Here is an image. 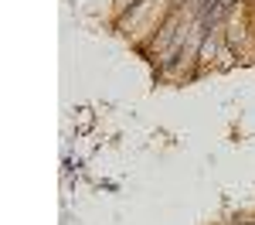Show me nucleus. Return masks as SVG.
Returning <instances> with one entry per match:
<instances>
[{"instance_id": "f257e3e1", "label": "nucleus", "mask_w": 255, "mask_h": 225, "mask_svg": "<svg viewBox=\"0 0 255 225\" xmlns=\"http://www.w3.org/2000/svg\"><path fill=\"white\" fill-rule=\"evenodd\" d=\"M82 130H89V126H92V116H89V109H82V123H79Z\"/></svg>"}, {"instance_id": "f03ea898", "label": "nucleus", "mask_w": 255, "mask_h": 225, "mask_svg": "<svg viewBox=\"0 0 255 225\" xmlns=\"http://www.w3.org/2000/svg\"><path fill=\"white\" fill-rule=\"evenodd\" d=\"M208 55H215V41H208V44L201 48V58H208Z\"/></svg>"}]
</instances>
